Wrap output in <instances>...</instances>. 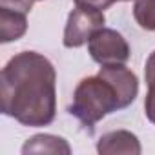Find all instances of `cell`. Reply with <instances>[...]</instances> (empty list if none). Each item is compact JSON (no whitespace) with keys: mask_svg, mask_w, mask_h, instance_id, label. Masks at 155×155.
<instances>
[{"mask_svg":"<svg viewBox=\"0 0 155 155\" xmlns=\"http://www.w3.org/2000/svg\"><path fill=\"white\" fill-rule=\"evenodd\" d=\"M2 113L22 126H49L57 115V71L37 51H22L8 60L0 75Z\"/></svg>","mask_w":155,"mask_h":155,"instance_id":"obj_1","label":"cell"},{"mask_svg":"<svg viewBox=\"0 0 155 155\" xmlns=\"http://www.w3.org/2000/svg\"><path fill=\"white\" fill-rule=\"evenodd\" d=\"M117 110H120L119 95L115 88L101 75L82 79L77 84L73 101L69 104V113L90 133H93L97 122Z\"/></svg>","mask_w":155,"mask_h":155,"instance_id":"obj_2","label":"cell"},{"mask_svg":"<svg viewBox=\"0 0 155 155\" xmlns=\"http://www.w3.org/2000/svg\"><path fill=\"white\" fill-rule=\"evenodd\" d=\"M104 24H106L104 11L86 6H75V9H71V13L68 15L62 44L69 49L81 48L88 44L93 33L104 28Z\"/></svg>","mask_w":155,"mask_h":155,"instance_id":"obj_3","label":"cell"},{"mask_svg":"<svg viewBox=\"0 0 155 155\" xmlns=\"http://www.w3.org/2000/svg\"><path fill=\"white\" fill-rule=\"evenodd\" d=\"M88 51L91 58L101 66L124 64L130 58V44L122 33L111 28H101L95 31L88 42Z\"/></svg>","mask_w":155,"mask_h":155,"instance_id":"obj_4","label":"cell"},{"mask_svg":"<svg viewBox=\"0 0 155 155\" xmlns=\"http://www.w3.org/2000/svg\"><path fill=\"white\" fill-rule=\"evenodd\" d=\"M99 75L115 88L119 95L120 110L135 102L139 95V79L130 68H126L124 64H110V66H102L99 69Z\"/></svg>","mask_w":155,"mask_h":155,"instance_id":"obj_5","label":"cell"},{"mask_svg":"<svg viewBox=\"0 0 155 155\" xmlns=\"http://www.w3.org/2000/svg\"><path fill=\"white\" fill-rule=\"evenodd\" d=\"M97 151L101 155H139L142 151L140 140L135 133L128 130H113L104 133L97 140Z\"/></svg>","mask_w":155,"mask_h":155,"instance_id":"obj_6","label":"cell"},{"mask_svg":"<svg viewBox=\"0 0 155 155\" xmlns=\"http://www.w3.org/2000/svg\"><path fill=\"white\" fill-rule=\"evenodd\" d=\"M22 153L29 155V153H64L69 155L71 153V146L68 144L66 139L58 137V135H51V133H38L33 135L31 139H28L22 146Z\"/></svg>","mask_w":155,"mask_h":155,"instance_id":"obj_7","label":"cell"},{"mask_svg":"<svg viewBox=\"0 0 155 155\" xmlns=\"http://www.w3.org/2000/svg\"><path fill=\"white\" fill-rule=\"evenodd\" d=\"M26 31H28L26 13L0 8V42L8 44L18 40L26 35Z\"/></svg>","mask_w":155,"mask_h":155,"instance_id":"obj_8","label":"cell"},{"mask_svg":"<svg viewBox=\"0 0 155 155\" xmlns=\"http://www.w3.org/2000/svg\"><path fill=\"white\" fill-rule=\"evenodd\" d=\"M133 18L142 29L155 31V0H135Z\"/></svg>","mask_w":155,"mask_h":155,"instance_id":"obj_9","label":"cell"},{"mask_svg":"<svg viewBox=\"0 0 155 155\" xmlns=\"http://www.w3.org/2000/svg\"><path fill=\"white\" fill-rule=\"evenodd\" d=\"M33 2H35V0H0V8L20 11V13L28 15L33 9Z\"/></svg>","mask_w":155,"mask_h":155,"instance_id":"obj_10","label":"cell"},{"mask_svg":"<svg viewBox=\"0 0 155 155\" xmlns=\"http://www.w3.org/2000/svg\"><path fill=\"white\" fill-rule=\"evenodd\" d=\"M144 113L151 124H155V84L148 86V93L144 99Z\"/></svg>","mask_w":155,"mask_h":155,"instance_id":"obj_11","label":"cell"},{"mask_svg":"<svg viewBox=\"0 0 155 155\" xmlns=\"http://www.w3.org/2000/svg\"><path fill=\"white\" fill-rule=\"evenodd\" d=\"M73 2H75V6H86V8H93V9L104 11L108 8H111L113 4L120 2V0H73Z\"/></svg>","mask_w":155,"mask_h":155,"instance_id":"obj_12","label":"cell"},{"mask_svg":"<svg viewBox=\"0 0 155 155\" xmlns=\"http://www.w3.org/2000/svg\"><path fill=\"white\" fill-rule=\"evenodd\" d=\"M144 79H146V84L151 86L155 84V49L150 53L148 60H146V66H144Z\"/></svg>","mask_w":155,"mask_h":155,"instance_id":"obj_13","label":"cell"},{"mask_svg":"<svg viewBox=\"0 0 155 155\" xmlns=\"http://www.w3.org/2000/svg\"><path fill=\"white\" fill-rule=\"evenodd\" d=\"M122 2H130V0H122Z\"/></svg>","mask_w":155,"mask_h":155,"instance_id":"obj_14","label":"cell"},{"mask_svg":"<svg viewBox=\"0 0 155 155\" xmlns=\"http://www.w3.org/2000/svg\"><path fill=\"white\" fill-rule=\"evenodd\" d=\"M35 2H37V0H35Z\"/></svg>","mask_w":155,"mask_h":155,"instance_id":"obj_15","label":"cell"}]
</instances>
